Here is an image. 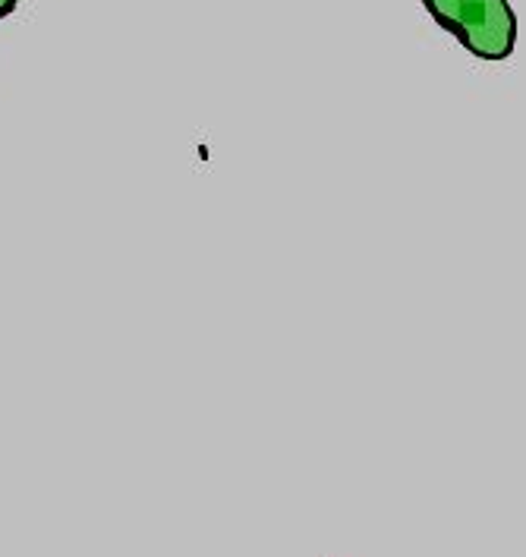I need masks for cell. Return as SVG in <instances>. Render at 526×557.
Returning a JSON list of instances; mask_svg holds the SVG:
<instances>
[{"label":"cell","instance_id":"2","mask_svg":"<svg viewBox=\"0 0 526 557\" xmlns=\"http://www.w3.org/2000/svg\"><path fill=\"white\" fill-rule=\"evenodd\" d=\"M20 3H23V0H0V20L13 16V13L20 10Z\"/></svg>","mask_w":526,"mask_h":557},{"label":"cell","instance_id":"1","mask_svg":"<svg viewBox=\"0 0 526 557\" xmlns=\"http://www.w3.org/2000/svg\"><path fill=\"white\" fill-rule=\"evenodd\" d=\"M436 26L454 35L473 58L507 60L517 48V13L507 0H423Z\"/></svg>","mask_w":526,"mask_h":557}]
</instances>
